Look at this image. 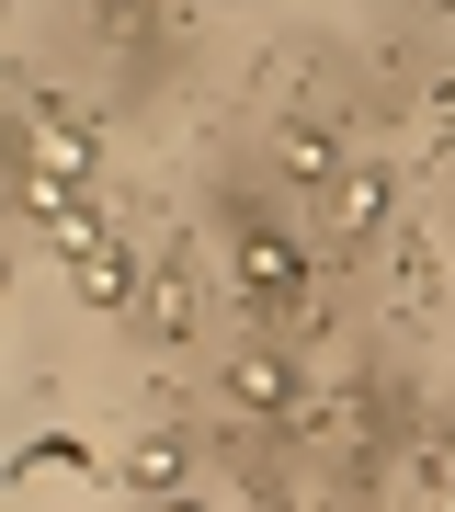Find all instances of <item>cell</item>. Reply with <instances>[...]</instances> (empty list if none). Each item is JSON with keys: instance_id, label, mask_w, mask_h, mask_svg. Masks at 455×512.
<instances>
[{"instance_id": "cell-1", "label": "cell", "mask_w": 455, "mask_h": 512, "mask_svg": "<svg viewBox=\"0 0 455 512\" xmlns=\"http://www.w3.org/2000/svg\"><path fill=\"white\" fill-rule=\"evenodd\" d=\"M228 399H239V410H296V376H285V353H273V342H251V353L228 365Z\"/></svg>"}, {"instance_id": "cell-2", "label": "cell", "mask_w": 455, "mask_h": 512, "mask_svg": "<svg viewBox=\"0 0 455 512\" xmlns=\"http://www.w3.org/2000/svg\"><path fill=\"white\" fill-rule=\"evenodd\" d=\"M376 217H387V171L364 160V171H342V194H330V228H342V239H364Z\"/></svg>"}, {"instance_id": "cell-3", "label": "cell", "mask_w": 455, "mask_h": 512, "mask_svg": "<svg viewBox=\"0 0 455 512\" xmlns=\"http://www.w3.org/2000/svg\"><path fill=\"white\" fill-rule=\"evenodd\" d=\"M239 274H251V296L273 308V296L296 285V251H285V239H262V228H251V239H239Z\"/></svg>"}, {"instance_id": "cell-4", "label": "cell", "mask_w": 455, "mask_h": 512, "mask_svg": "<svg viewBox=\"0 0 455 512\" xmlns=\"http://www.w3.org/2000/svg\"><path fill=\"white\" fill-rule=\"evenodd\" d=\"M160 512H194V501H160Z\"/></svg>"}]
</instances>
